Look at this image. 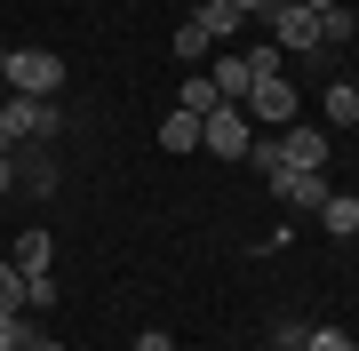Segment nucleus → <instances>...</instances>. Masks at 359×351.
<instances>
[{
  "mask_svg": "<svg viewBox=\"0 0 359 351\" xmlns=\"http://www.w3.org/2000/svg\"><path fill=\"white\" fill-rule=\"evenodd\" d=\"M200 144V112H168L160 120V152H192Z\"/></svg>",
  "mask_w": 359,
  "mask_h": 351,
  "instance_id": "9d476101",
  "label": "nucleus"
},
{
  "mask_svg": "<svg viewBox=\"0 0 359 351\" xmlns=\"http://www.w3.org/2000/svg\"><path fill=\"white\" fill-rule=\"evenodd\" d=\"M8 263H16V272H48V232H25Z\"/></svg>",
  "mask_w": 359,
  "mask_h": 351,
  "instance_id": "ddd939ff",
  "label": "nucleus"
},
{
  "mask_svg": "<svg viewBox=\"0 0 359 351\" xmlns=\"http://www.w3.org/2000/svg\"><path fill=\"white\" fill-rule=\"evenodd\" d=\"M271 40H280V48H320V16H311L304 0H280V8H271Z\"/></svg>",
  "mask_w": 359,
  "mask_h": 351,
  "instance_id": "39448f33",
  "label": "nucleus"
},
{
  "mask_svg": "<svg viewBox=\"0 0 359 351\" xmlns=\"http://www.w3.org/2000/svg\"><path fill=\"white\" fill-rule=\"evenodd\" d=\"M240 56H248L256 80H280V56H287V48H280V40H256V48H240Z\"/></svg>",
  "mask_w": 359,
  "mask_h": 351,
  "instance_id": "2eb2a0df",
  "label": "nucleus"
},
{
  "mask_svg": "<svg viewBox=\"0 0 359 351\" xmlns=\"http://www.w3.org/2000/svg\"><path fill=\"white\" fill-rule=\"evenodd\" d=\"M0 312H25V272L16 263H0Z\"/></svg>",
  "mask_w": 359,
  "mask_h": 351,
  "instance_id": "6ab92c4d",
  "label": "nucleus"
},
{
  "mask_svg": "<svg viewBox=\"0 0 359 351\" xmlns=\"http://www.w3.org/2000/svg\"><path fill=\"white\" fill-rule=\"evenodd\" d=\"M327 120H335V128H351V120H359V88H351V80H335V88H327Z\"/></svg>",
  "mask_w": 359,
  "mask_h": 351,
  "instance_id": "dca6fc26",
  "label": "nucleus"
},
{
  "mask_svg": "<svg viewBox=\"0 0 359 351\" xmlns=\"http://www.w3.org/2000/svg\"><path fill=\"white\" fill-rule=\"evenodd\" d=\"M320 223H327V240H351V232H359V200H351V192H327Z\"/></svg>",
  "mask_w": 359,
  "mask_h": 351,
  "instance_id": "1a4fd4ad",
  "label": "nucleus"
},
{
  "mask_svg": "<svg viewBox=\"0 0 359 351\" xmlns=\"http://www.w3.org/2000/svg\"><path fill=\"white\" fill-rule=\"evenodd\" d=\"M0 80H8V48H0Z\"/></svg>",
  "mask_w": 359,
  "mask_h": 351,
  "instance_id": "b1692460",
  "label": "nucleus"
},
{
  "mask_svg": "<svg viewBox=\"0 0 359 351\" xmlns=\"http://www.w3.org/2000/svg\"><path fill=\"white\" fill-rule=\"evenodd\" d=\"M351 32H359V16H351V8H320V40H335V48H344Z\"/></svg>",
  "mask_w": 359,
  "mask_h": 351,
  "instance_id": "a211bd4d",
  "label": "nucleus"
},
{
  "mask_svg": "<svg viewBox=\"0 0 359 351\" xmlns=\"http://www.w3.org/2000/svg\"><path fill=\"white\" fill-rule=\"evenodd\" d=\"M128 351H176V343H168V336H160V327H144V336H136Z\"/></svg>",
  "mask_w": 359,
  "mask_h": 351,
  "instance_id": "412c9836",
  "label": "nucleus"
},
{
  "mask_svg": "<svg viewBox=\"0 0 359 351\" xmlns=\"http://www.w3.org/2000/svg\"><path fill=\"white\" fill-rule=\"evenodd\" d=\"M32 312H0V351H32Z\"/></svg>",
  "mask_w": 359,
  "mask_h": 351,
  "instance_id": "f8f14e48",
  "label": "nucleus"
},
{
  "mask_svg": "<svg viewBox=\"0 0 359 351\" xmlns=\"http://www.w3.org/2000/svg\"><path fill=\"white\" fill-rule=\"evenodd\" d=\"M192 25H200L208 40H231V32H240V25H248V16H240V8H231V0H200V8H192Z\"/></svg>",
  "mask_w": 359,
  "mask_h": 351,
  "instance_id": "6e6552de",
  "label": "nucleus"
},
{
  "mask_svg": "<svg viewBox=\"0 0 359 351\" xmlns=\"http://www.w3.org/2000/svg\"><path fill=\"white\" fill-rule=\"evenodd\" d=\"M351 200H359V192H351Z\"/></svg>",
  "mask_w": 359,
  "mask_h": 351,
  "instance_id": "bb28decb",
  "label": "nucleus"
},
{
  "mask_svg": "<svg viewBox=\"0 0 359 351\" xmlns=\"http://www.w3.org/2000/svg\"><path fill=\"white\" fill-rule=\"evenodd\" d=\"M248 136H256V128H248V112H240V104H216V112L200 120V144H208L216 160H240V152H248Z\"/></svg>",
  "mask_w": 359,
  "mask_h": 351,
  "instance_id": "7ed1b4c3",
  "label": "nucleus"
},
{
  "mask_svg": "<svg viewBox=\"0 0 359 351\" xmlns=\"http://www.w3.org/2000/svg\"><path fill=\"white\" fill-rule=\"evenodd\" d=\"M351 351H359V336H351Z\"/></svg>",
  "mask_w": 359,
  "mask_h": 351,
  "instance_id": "a878e982",
  "label": "nucleus"
},
{
  "mask_svg": "<svg viewBox=\"0 0 359 351\" xmlns=\"http://www.w3.org/2000/svg\"><path fill=\"white\" fill-rule=\"evenodd\" d=\"M240 160H256V176H280V168H287V160H280V136H248Z\"/></svg>",
  "mask_w": 359,
  "mask_h": 351,
  "instance_id": "4468645a",
  "label": "nucleus"
},
{
  "mask_svg": "<svg viewBox=\"0 0 359 351\" xmlns=\"http://www.w3.org/2000/svg\"><path fill=\"white\" fill-rule=\"evenodd\" d=\"M32 351H65V343H32Z\"/></svg>",
  "mask_w": 359,
  "mask_h": 351,
  "instance_id": "393cba45",
  "label": "nucleus"
},
{
  "mask_svg": "<svg viewBox=\"0 0 359 351\" xmlns=\"http://www.w3.org/2000/svg\"><path fill=\"white\" fill-rule=\"evenodd\" d=\"M8 184H16V168H8V152H0V192H8Z\"/></svg>",
  "mask_w": 359,
  "mask_h": 351,
  "instance_id": "4be33fe9",
  "label": "nucleus"
},
{
  "mask_svg": "<svg viewBox=\"0 0 359 351\" xmlns=\"http://www.w3.org/2000/svg\"><path fill=\"white\" fill-rule=\"evenodd\" d=\"M208 48H216V40H208V32L192 25V16H184V25H176V56H184V64H200Z\"/></svg>",
  "mask_w": 359,
  "mask_h": 351,
  "instance_id": "f3484780",
  "label": "nucleus"
},
{
  "mask_svg": "<svg viewBox=\"0 0 359 351\" xmlns=\"http://www.w3.org/2000/svg\"><path fill=\"white\" fill-rule=\"evenodd\" d=\"M304 8H311V16H320V8H344V0H304Z\"/></svg>",
  "mask_w": 359,
  "mask_h": 351,
  "instance_id": "5701e85b",
  "label": "nucleus"
},
{
  "mask_svg": "<svg viewBox=\"0 0 359 351\" xmlns=\"http://www.w3.org/2000/svg\"><path fill=\"white\" fill-rule=\"evenodd\" d=\"M8 88H16V96H56V88H65V56H48V48H8Z\"/></svg>",
  "mask_w": 359,
  "mask_h": 351,
  "instance_id": "f257e3e1",
  "label": "nucleus"
},
{
  "mask_svg": "<svg viewBox=\"0 0 359 351\" xmlns=\"http://www.w3.org/2000/svg\"><path fill=\"white\" fill-rule=\"evenodd\" d=\"M280 160H287V168H327V136L295 120V128H280Z\"/></svg>",
  "mask_w": 359,
  "mask_h": 351,
  "instance_id": "423d86ee",
  "label": "nucleus"
},
{
  "mask_svg": "<svg viewBox=\"0 0 359 351\" xmlns=\"http://www.w3.org/2000/svg\"><path fill=\"white\" fill-rule=\"evenodd\" d=\"M216 104H224V96H216V80H208V72H192V80H184V104H176V112H200V120H208Z\"/></svg>",
  "mask_w": 359,
  "mask_h": 351,
  "instance_id": "9b49d317",
  "label": "nucleus"
},
{
  "mask_svg": "<svg viewBox=\"0 0 359 351\" xmlns=\"http://www.w3.org/2000/svg\"><path fill=\"white\" fill-rule=\"evenodd\" d=\"M304 351H351V336H344V327H311Z\"/></svg>",
  "mask_w": 359,
  "mask_h": 351,
  "instance_id": "aec40b11",
  "label": "nucleus"
},
{
  "mask_svg": "<svg viewBox=\"0 0 359 351\" xmlns=\"http://www.w3.org/2000/svg\"><path fill=\"white\" fill-rule=\"evenodd\" d=\"M208 80H216V96H224V104H248V88H256L248 56H216V64H208Z\"/></svg>",
  "mask_w": 359,
  "mask_h": 351,
  "instance_id": "0eeeda50",
  "label": "nucleus"
},
{
  "mask_svg": "<svg viewBox=\"0 0 359 351\" xmlns=\"http://www.w3.org/2000/svg\"><path fill=\"white\" fill-rule=\"evenodd\" d=\"M248 120H256V128H295V112H304V96L287 88V80H256V88H248V104H240Z\"/></svg>",
  "mask_w": 359,
  "mask_h": 351,
  "instance_id": "f03ea898",
  "label": "nucleus"
},
{
  "mask_svg": "<svg viewBox=\"0 0 359 351\" xmlns=\"http://www.w3.org/2000/svg\"><path fill=\"white\" fill-rule=\"evenodd\" d=\"M271 192H280L287 208L320 216V208H327V168H280V176H271Z\"/></svg>",
  "mask_w": 359,
  "mask_h": 351,
  "instance_id": "20e7f679",
  "label": "nucleus"
}]
</instances>
